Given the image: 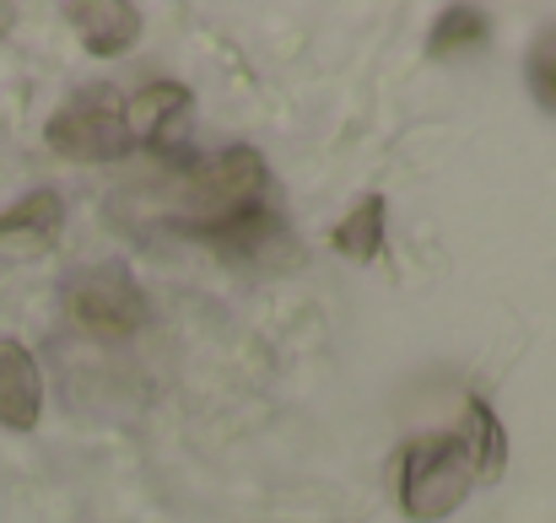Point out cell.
<instances>
[{"instance_id":"1","label":"cell","mask_w":556,"mask_h":523,"mask_svg":"<svg viewBox=\"0 0 556 523\" xmlns=\"http://www.w3.org/2000/svg\"><path fill=\"white\" fill-rule=\"evenodd\" d=\"M476 486V459L459 432H427L400 454V508L416 523L448 519Z\"/></svg>"},{"instance_id":"2","label":"cell","mask_w":556,"mask_h":523,"mask_svg":"<svg viewBox=\"0 0 556 523\" xmlns=\"http://www.w3.org/2000/svg\"><path fill=\"white\" fill-rule=\"evenodd\" d=\"M265 157L254 146H227L205 163H189L185 168V183H179V200H185V232H211L222 227L227 216H238L243 205H254L265 194Z\"/></svg>"},{"instance_id":"3","label":"cell","mask_w":556,"mask_h":523,"mask_svg":"<svg viewBox=\"0 0 556 523\" xmlns=\"http://www.w3.org/2000/svg\"><path fill=\"white\" fill-rule=\"evenodd\" d=\"M43 141L54 157H71V163H114L136 146L125 98L114 87H87L71 103H60L43 125Z\"/></svg>"},{"instance_id":"4","label":"cell","mask_w":556,"mask_h":523,"mask_svg":"<svg viewBox=\"0 0 556 523\" xmlns=\"http://www.w3.org/2000/svg\"><path fill=\"white\" fill-rule=\"evenodd\" d=\"M65 314L87 330V335H136L152 319V303L141 292V281L130 276V265H87L65 281Z\"/></svg>"},{"instance_id":"5","label":"cell","mask_w":556,"mask_h":523,"mask_svg":"<svg viewBox=\"0 0 556 523\" xmlns=\"http://www.w3.org/2000/svg\"><path fill=\"white\" fill-rule=\"evenodd\" d=\"M200 243H216L227 259H243V265H287L292 259V227L265 200H254L238 216H227L222 227L200 232Z\"/></svg>"},{"instance_id":"6","label":"cell","mask_w":556,"mask_h":523,"mask_svg":"<svg viewBox=\"0 0 556 523\" xmlns=\"http://www.w3.org/2000/svg\"><path fill=\"white\" fill-rule=\"evenodd\" d=\"M65 227V200L54 189H33L0 211V259H38L54 248Z\"/></svg>"},{"instance_id":"7","label":"cell","mask_w":556,"mask_h":523,"mask_svg":"<svg viewBox=\"0 0 556 523\" xmlns=\"http://www.w3.org/2000/svg\"><path fill=\"white\" fill-rule=\"evenodd\" d=\"M65 22L76 27L81 49L98 60H119L141 43V11L130 0H76L65 5Z\"/></svg>"},{"instance_id":"8","label":"cell","mask_w":556,"mask_h":523,"mask_svg":"<svg viewBox=\"0 0 556 523\" xmlns=\"http://www.w3.org/2000/svg\"><path fill=\"white\" fill-rule=\"evenodd\" d=\"M125 114H130L136 146H152L157 157H174L179 168H189L185 157L174 152V130L185 125V114H189V87H179V81H152V87H141L125 103Z\"/></svg>"},{"instance_id":"9","label":"cell","mask_w":556,"mask_h":523,"mask_svg":"<svg viewBox=\"0 0 556 523\" xmlns=\"http://www.w3.org/2000/svg\"><path fill=\"white\" fill-rule=\"evenodd\" d=\"M38 416H43V378H38L33 350L0 341V426L33 432Z\"/></svg>"},{"instance_id":"10","label":"cell","mask_w":556,"mask_h":523,"mask_svg":"<svg viewBox=\"0 0 556 523\" xmlns=\"http://www.w3.org/2000/svg\"><path fill=\"white\" fill-rule=\"evenodd\" d=\"M383 216H389V205H383V194H363L336 227H330V243L346 254V259H357V265H372L378 254H383Z\"/></svg>"},{"instance_id":"11","label":"cell","mask_w":556,"mask_h":523,"mask_svg":"<svg viewBox=\"0 0 556 523\" xmlns=\"http://www.w3.org/2000/svg\"><path fill=\"white\" fill-rule=\"evenodd\" d=\"M465 405H470V421H476V448H470V459H476V481H497V475H503V464H508L503 421L492 416V405H486L481 394H470Z\"/></svg>"},{"instance_id":"12","label":"cell","mask_w":556,"mask_h":523,"mask_svg":"<svg viewBox=\"0 0 556 523\" xmlns=\"http://www.w3.org/2000/svg\"><path fill=\"white\" fill-rule=\"evenodd\" d=\"M481 38H486V16H481L476 5H448V11L438 16V33H432L427 54H432V60H448L454 49H470V43H481Z\"/></svg>"},{"instance_id":"13","label":"cell","mask_w":556,"mask_h":523,"mask_svg":"<svg viewBox=\"0 0 556 523\" xmlns=\"http://www.w3.org/2000/svg\"><path fill=\"white\" fill-rule=\"evenodd\" d=\"M530 92L546 114H556V27H546L530 43Z\"/></svg>"},{"instance_id":"14","label":"cell","mask_w":556,"mask_h":523,"mask_svg":"<svg viewBox=\"0 0 556 523\" xmlns=\"http://www.w3.org/2000/svg\"><path fill=\"white\" fill-rule=\"evenodd\" d=\"M11 22H16V5H0V38L11 33Z\"/></svg>"}]
</instances>
